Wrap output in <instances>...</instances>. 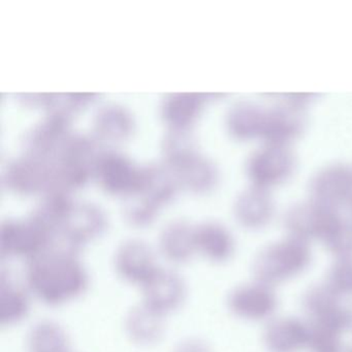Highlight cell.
Segmentation results:
<instances>
[{"label":"cell","mask_w":352,"mask_h":352,"mask_svg":"<svg viewBox=\"0 0 352 352\" xmlns=\"http://www.w3.org/2000/svg\"><path fill=\"white\" fill-rule=\"evenodd\" d=\"M56 234L32 215L25 220H7L0 226V253L3 258L28 263L46 250Z\"/></svg>","instance_id":"obj_3"},{"label":"cell","mask_w":352,"mask_h":352,"mask_svg":"<svg viewBox=\"0 0 352 352\" xmlns=\"http://www.w3.org/2000/svg\"><path fill=\"white\" fill-rule=\"evenodd\" d=\"M195 153V135L189 129H170L162 141L166 164L172 168Z\"/></svg>","instance_id":"obj_28"},{"label":"cell","mask_w":352,"mask_h":352,"mask_svg":"<svg viewBox=\"0 0 352 352\" xmlns=\"http://www.w3.org/2000/svg\"><path fill=\"white\" fill-rule=\"evenodd\" d=\"M30 296L26 286L16 283L3 274L0 281V324L11 327L26 318L30 311Z\"/></svg>","instance_id":"obj_22"},{"label":"cell","mask_w":352,"mask_h":352,"mask_svg":"<svg viewBox=\"0 0 352 352\" xmlns=\"http://www.w3.org/2000/svg\"><path fill=\"white\" fill-rule=\"evenodd\" d=\"M302 100H287L276 108L265 111L261 138L267 143L288 146L304 131Z\"/></svg>","instance_id":"obj_14"},{"label":"cell","mask_w":352,"mask_h":352,"mask_svg":"<svg viewBox=\"0 0 352 352\" xmlns=\"http://www.w3.org/2000/svg\"><path fill=\"white\" fill-rule=\"evenodd\" d=\"M28 352H72L67 331L58 323L43 320L36 323L26 337Z\"/></svg>","instance_id":"obj_26"},{"label":"cell","mask_w":352,"mask_h":352,"mask_svg":"<svg viewBox=\"0 0 352 352\" xmlns=\"http://www.w3.org/2000/svg\"><path fill=\"white\" fill-rule=\"evenodd\" d=\"M307 338L306 329L294 321L276 323L267 331V343L275 352H294L306 343Z\"/></svg>","instance_id":"obj_27"},{"label":"cell","mask_w":352,"mask_h":352,"mask_svg":"<svg viewBox=\"0 0 352 352\" xmlns=\"http://www.w3.org/2000/svg\"><path fill=\"white\" fill-rule=\"evenodd\" d=\"M310 193L313 201L329 209L352 204V168L333 164L319 170L311 181Z\"/></svg>","instance_id":"obj_11"},{"label":"cell","mask_w":352,"mask_h":352,"mask_svg":"<svg viewBox=\"0 0 352 352\" xmlns=\"http://www.w3.org/2000/svg\"><path fill=\"white\" fill-rule=\"evenodd\" d=\"M296 157L289 146L265 143L253 152L247 162V174L253 186L267 189L289 178Z\"/></svg>","instance_id":"obj_4"},{"label":"cell","mask_w":352,"mask_h":352,"mask_svg":"<svg viewBox=\"0 0 352 352\" xmlns=\"http://www.w3.org/2000/svg\"><path fill=\"white\" fill-rule=\"evenodd\" d=\"M179 186L175 170L170 166L150 164L141 168L139 185L131 197H138L158 212L174 199Z\"/></svg>","instance_id":"obj_15"},{"label":"cell","mask_w":352,"mask_h":352,"mask_svg":"<svg viewBox=\"0 0 352 352\" xmlns=\"http://www.w3.org/2000/svg\"><path fill=\"white\" fill-rule=\"evenodd\" d=\"M108 220L102 208L94 204L74 203L65 216L59 236L74 248L80 249L104 234Z\"/></svg>","instance_id":"obj_7"},{"label":"cell","mask_w":352,"mask_h":352,"mask_svg":"<svg viewBox=\"0 0 352 352\" xmlns=\"http://www.w3.org/2000/svg\"><path fill=\"white\" fill-rule=\"evenodd\" d=\"M52 175V162L26 155L13 160L3 172V183L9 190L30 195L48 189Z\"/></svg>","instance_id":"obj_10"},{"label":"cell","mask_w":352,"mask_h":352,"mask_svg":"<svg viewBox=\"0 0 352 352\" xmlns=\"http://www.w3.org/2000/svg\"><path fill=\"white\" fill-rule=\"evenodd\" d=\"M100 153L96 142L90 138L69 135L52 162L51 182L46 191L58 190L69 195L81 188L94 176Z\"/></svg>","instance_id":"obj_2"},{"label":"cell","mask_w":352,"mask_h":352,"mask_svg":"<svg viewBox=\"0 0 352 352\" xmlns=\"http://www.w3.org/2000/svg\"><path fill=\"white\" fill-rule=\"evenodd\" d=\"M173 352H211L205 342L189 338L179 343Z\"/></svg>","instance_id":"obj_31"},{"label":"cell","mask_w":352,"mask_h":352,"mask_svg":"<svg viewBox=\"0 0 352 352\" xmlns=\"http://www.w3.org/2000/svg\"><path fill=\"white\" fill-rule=\"evenodd\" d=\"M336 210L315 201L294 206L286 215V226L296 239L320 236L327 240L341 223Z\"/></svg>","instance_id":"obj_9"},{"label":"cell","mask_w":352,"mask_h":352,"mask_svg":"<svg viewBox=\"0 0 352 352\" xmlns=\"http://www.w3.org/2000/svg\"><path fill=\"white\" fill-rule=\"evenodd\" d=\"M125 331L129 339L139 345H153L164 337V317L141 304L131 309L127 314Z\"/></svg>","instance_id":"obj_23"},{"label":"cell","mask_w":352,"mask_h":352,"mask_svg":"<svg viewBox=\"0 0 352 352\" xmlns=\"http://www.w3.org/2000/svg\"><path fill=\"white\" fill-rule=\"evenodd\" d=\"M71 120L58 115L47 114L25 137L26 155L52 162L60 151L69 133Z\"/></svg>","instance_id":"obj_13"},{"label":"cell","mask_w":352,"mask_h":352,"mask_svg":"<svg viewBox=\"0 0 352 352\" xmlns=\"http://www.w3.org/2000/svg\"><path fill=\"white\" fill-rule=\"evenodd\" d=\"M265 111L249 102L234 104L228 114L226 126L228 133L236 140H249L261 137Z\"/></svg>","instance_id":"obj_25"},{"label":"cell","mask_w":352,"mask_h":352,"mask_svg":"<svg viewBox=\"0 0 352 352\" xmlns=\"http://www.w3.org/2000/svg\"><path fill=\"white\" fill-rule=\"evenodd\" d=\"M274 204L267 189L253 186L241 193L234 205V213L241 224L256 228L265 226L273 216Z\"/></svg>","instance_id":"obj_21"},{"label":"cell","mask_w":352,"mask_h":352,"mask_svg":"<svg viewBox=\"0 0 352 352\" xmlns=\"http://www.w3.org/2000/svg\"><path fill=\"white\" fill-rule=\"evenodd\" d=\"M208 94L195 92L170 94L164 96L160 106V114L170 129H190L199 118Z\"/></svg>","instance_id":"obj_17"},{"label":"cell","mask_w":352,"mask_h":352,"mask_svg":"<svg viewBox=\"0 0 352 352\" xmlns=\"http://www.w3.org/2000/svg\"><path fill=\"white\" fill-rule=\"evenodd\" d=\"M195 226L184 220H175L160 232L158 248L162 256L173 265L189 263L197 254Z\"/></svg>","instance_id":"obj_16"},{"label":"cell","mask_w":352,"mask_h":352,"mask_svg":"<svg viewBox=\"0 0 352 352\" xmlns=\"http://www.w3.org/2000/svg\"><path fill=\"white\" fill-rule=\"evenodd\" d=\"M232 312L246 318H263L273 311V294L263 287L244 286L230 294L228 300Z\"/></svg>","instance_id":"obj_24"},{"label":"cell","mask_w":352,"mask_h":352,"mask_svg":"<svg viewBox=\"0 0 352 352\" xmlns=\"http://www.w3.org/2000/svg\"><path fill=\"white\" fill-rule=\"evenodd\" d=\"M197 254L213 263H223L234 252L232 234L221 224L205 222L195 226Z\"/></svg>","instance_id":"obj_18"},{"label":"cell","mask_w":352,"mask_h":352,"mask_svg":"<svg viewBox=\"0 0 352 352\" xmlns=\"http://www.w3.org/2000/svg\"><path fill=\"white\" fill-rule=\"evenodd\" d=\"M141 290V304L164 318L179 310L187 296L184 279L177 272L162 267Z\"/></svg>","instance_id":"obj_5"},{"label":"cell","mask_w":352,"mask_h":352,"mask_svg":"<svg viewBox=\"0 0 352 352\" xmlns=\"http://www.w3.org/2000/svg\"><path fill=\"white\" fill-rule=\"evenodd\" d=\"M141 168L124 154L102 152L94 168V177L100 188L114 197H131L139 185Z\"/></svg>","instance_id":"obj_6"},{"label":"cell","mask_w":352,"mask_h":352,"mask_svg":"<svg viewBox=\"0 0 352 352\" xmlns=\"http://www.w3.org/2000/svg\"><path fill=\"white\" fill-rule=\"evenodd\" d=\"M94 129L100 139L107 142H122L135 131L133 114L117 104L102 106L94 119Z\"/></svg>","instance_id":"obj_19"},{"label":"cell","mask_w":352,"mask_h":352,"mask_svg":"<svg viewBox=\"0 0 352 352\" xmlns=\"http://www.w3.org/2000/svg\"><path fill=\"white\" fill-rule=\"evenodd\" d=\"M98 94L94 92H67L51 94L47 110L50 114L58 115L71 120L82 108L96 100Z\"/></svg>","instance_id":"obj_29"},{"label":"cell","mask_w":352,"mask_h":352,"mask_svg":"<svg viewBox=\"0 0 352 352\" xmlns=\"http://www.w3.org/2000/svg\"><path fill=\"white\" fill-rule=\"evenodd\" d=\"M172 168L180 186L192 192H207L217 183L218 173L213 162L199 153L193 154Z\"/></svg>","instance_id":"obj_20"},{"label":"cell","mask_w":352,"mask_h":352,"mask_svg":"<svg viewBox=\"0 0 352 352\" xmlns=\"http://www.w3.org/2000/svg\"><path fill=\"white\" fill-rule=\"evenodd\" d=\"M160 267L155 252L144 241H125L115 253L117 276L131 285L141 288Z\"/></svg>","instance_id":"obj_8"},{"label":"cell","mask_w":352,"mask_h":352,"mask_svg":"<svg viewBox=\"0 0 352 352\" xmlns=\"http://www.w3.org/2000/svg\"><path fill=\"white\" fill-rule=\"evenodd\" d=\"M309 252L300 239H292L267 249L258 261L261 279L279 280L300 271L308 263Z\"/></svg>","instance_id":"obj_12"},{"label":"cell","mask_w":352,"mask_h":352,"mask_svg":"<svg viewBox=\"0 0 352 352\" xmlns=\"http://www.w3.org/2000/svg\"><path fill=\"white\" fill-rule=\"evenodd\" d=\"M18 98L22 104L30 107H44L47 109L50 102L51 94H21Z\"/></svg>","instance_id":"obj_30"},{"label":"cell","mask_w":352,"mask_h":352,"mask_svg":"<svg viewBox=\"0 0 352 352\" xmlns=\"http://www.w3.org/2000/svg\"><path fill=\"white\" fill-rule=\"evenodd\" d=\"M79 251L57 234L46 250L28 261L25 285L32 296L47 306L60 307L85 294L89 276Z\"/></svg>","instance_id":"obj_1"}]
</instances>
